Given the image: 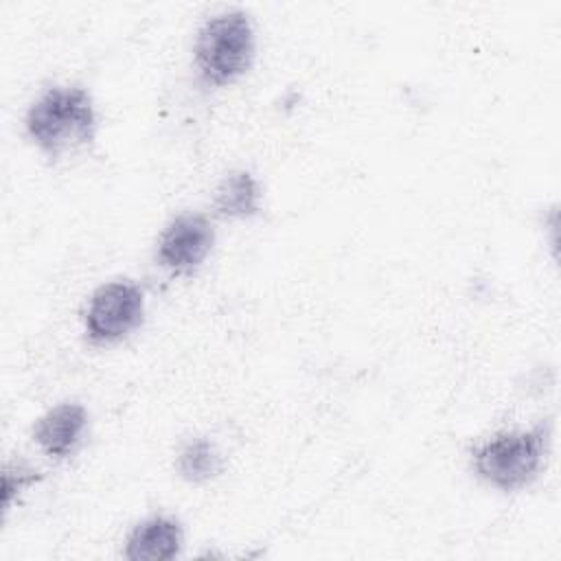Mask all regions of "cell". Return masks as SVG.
Returning a JSON list of instances; mask_svg holds the SVG:
<instances>
[{
	"mask_svg": "<svg viewBox=\"0 0 561 561\" xmlns=\"http://www.w3.org/2000/svg\"><path fill=\"white\" fill-rule=\"evenodd\" d=\"M90 414L79 401H64L46 410L33 425L31 438L53 460L70 458L83 443Z\"/></svg>",
	"mask_w": 561,
	"mask_h": 561,
	"instance_id": "8992f818",
	"label": "cell"
},
{
	"mask_svg": "<svg viewBox=\"0 0 561 561\" xmlns=\"http://www.w3.org/2000/svg\"><path fill=\"white\" fill-rule=\"evenodd\" d=\"M256 33L241 9H224L197 28L193 66L206 88H226L239 81L254 64Z\"/></svg>",
	"mask_w": 561,
	"mask_h": 561,
	"instance_id": "3957f363",
	"label": "cell"
},
{
	"mask_svg": "<svg viewBox=\"0 0 561 561\" xmlns=\"http://www.w3.org/2000/svg\"><path fill=\"white\" fill-rule=\"evenodd\" d=\"M224 471V456L215 440L197 436L186 440L175 456V473L191 484L215 480Z\"/></svg>",
	"mask_w": 561,
	"mask_h": 561,
	"instance_id": "9c48e42d",
	"label": "cell"
},
{
	"mask_svg": "<svg viewBox=\"0 0 561 561\" xmlns=\"http://www.w3.org/2000/svg\"><path fill=\"white\" fill-rule=\"evenodd\" d=\"M184 550V526L175 515L156 513L138 522L123 546L129 561H169Z\"/></svg>",
	"mask_w": 561,
	"mask_h": 561,
	"instance_id": "52a82bcc",
	"label": "cell"
},
{
	"mask_svg": "<svg viewBox=\"0 0 561 561\" xmlns=\"http://www.w3.org/2000/svg\"><path fill=\"white\" fill-rule=\"evenodd\" d=\"M261 204L263 188L245 169L226 173L213 195V213L221 219H252L261 213Z\"/></svg>",
	"mask_w": 561,
	"mask_h": 561,
	"instance_id": "ba28073f",
	"label": "cell"
},
{
	"mask_svg": "<svg viewBox=\"0 0 561 561\" xmlns=\"http://www.w3.org/2000/svg\"><path fill=\"white\" fill-rule=\"evenodd\" d=\"M215 237V226L206 215L182 213L162 228L156 241V263L175 276H188L208 259Z\"/></svg>",
	"mask_w": 561,
	"mask_h": 561,
	"instance_id": "5b68a950",
	"label": "cell"
},
{
	"mask_svg": "<svg viewBox=\"0 0 561 561\" xmlns=\"http://www.w3.org/2000/svg\"><path fill=\"white\" fill-rule=\"evenodd\" d=\"M39 480H42V473L35 467H31L22 460L4 465V469H2V489H0L2 491V511L9 513L13 502L24 491H28L33 484H37Z\"/></svg>",
	"mask_w": 561,
	"mask_h": 561,
	"instance_id": "30bf717a",
	"label": "cell"
},
{
	"mask_svg": "<svg viewBox=\"0 0 561 561\" xmlns=\"http://www.w3.org/2000/svg\"><path fill=\"white\" fill-rule=\"evenodd\" d=\"M552 445V421L541 419L528 430H504L469 451V465L478 480L513 493L530 486L546 467Z\"/></svg>",
	"mask_w": 561,
	"mask_h": 561,
	"instance_id": "7a4b0ae2",
	"label": "cell"
},
{
	"mask_svg": "<svg viewBox=\"0 0 561 561\" xmlns=\"http://www.w3.org/2000/svg\"><path fill=\"white\" fill-rule=\"evenodd\" d=\"M99 114L88 88L64 83L46 88L24 114V134L48 160H61L94 142Z\"/></svg>",
	"mask_w": 561,
	"mask_h": 561,
	"instance_id": "6da1fadb",
	"label": "cell"
},
{
	"mask_svg": "<svg viewBox=\"0 0 561 561\" xmlns=\"http://www.w3.org/2000/svg\"><path fill=\"white\" fill-rule=\"evenodd\" d=\"M145 320V291L129 278L96 287L83 311V333L94 346L118 344Z\"/></svg>",
	"mask_w": 561,
	"mask_h": 561,
	"instance_id": "277c9868",
	"label": "cell"
}]
</instances>
